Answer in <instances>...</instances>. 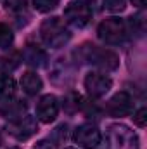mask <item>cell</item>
<instances>
[{
    "label": "cell",
    "mask_w": 147,
    "mask_h": 149,
    "mask_svg": "<svg viewBox=\"0 0 147 149\" xmlns=\"http://www.w3.org/2000/svg\"><path fill=\"white\" fill-rule=\"evenodd\" d=\"M21 64V54L19 52H10L5 56H0V71L2 73H10Z\"/></svg>",
    "instance_id": "14"
},
{
    "label": "cell",
    "mask_w": 147,
    "mask_h": 149,
    "mask_svg": "<svg viewBox=\"0 0 147 149\" xmlns=\"http://www.w3.org/2000/svg\"><path fill=\"white\" fill-rule=\"evenodd\" d=\"M126 0H104V7L111 12H121L125 9Z\"/></svg>",
    "instance_id": "20"
},
{
    "label": "cell",
    "mask_w": 147,
    "mask_h": 149,
    "mask_svg": "<svg viewBox=\"0 0 147 149\" xmlns=\"http://www.w3.org/2000/svg\"><path fill=\"white\" fill-rule=\"evenodd\" d=\"M7 132L17 141H28L30 137H33L38 132L37 118L30 116V114H24L23 118L12 120V121L7 123Z\"/></svg>",
    "instance_id": "6"
},
{
    "label": "cell",
    "mask_w": 147,
    "mask_h": 149,
    "mask_svg": "<svg viewBox=\"0 0 147 149\" xmlns=\"http://www.w3.org/2000/svg\"><path fill=\"white\" fill-rule=\"evenodd\" d=\"M16 92V81L12 76L9 74H2L0 76V101H7L14 95Z\"/></svg>",
    "instance_id": "15"
},
{
    "label": "cell",
    "mask_w": 147,
    "mask_h": 149,
    "mask_svg": "<svg viewBox=\"0 0 147 149\" xmlns=\"http://www.w3.org/2000/svg\"><path fill=\"white\" fill-rule=\"evenodd\" d=\"M76 56L83 63H88V64H92V66H95V68H99L102 71H114L119 66V57L112 50L92 45V43L81 45L80 50L76 52Z\"/></svg>",
    "instance_id": "1"
},
{
    "label": "cell",
    "mask_w": 147,
    "mask_h": 149,
    "mask_svg": "<svg viewBox=\"0 0 147 149\" xmlns=\"http://www.w3.org/2000/svg\"><path fill=\"white\" fill-rule=\"evenodd\" d=\"M10 149H19V148H10Z\"/></svg>",
    "instance_id": "24"
},
{
    "label": "cell",
    "mask_w": 147,
    "mask_h": 149,
    "mask_svg": "<svg viewBox=\"0 0 147 149\" xmlns=\"http://www.w3.org/2000/svg\"><path fill=\"white\" fill-rule=\"evenodd\" d=\"M133 123L137 127H146L147 125V109L146 108H140L139 111L133 114Z\"/></svg>",
    "instance_id": "21"
},
{
    "label": "cell",
    "mask_w": 147,
    "mask_h": 149,
    "mask_svg": "<svg viewBox=\"0 0 147 149\" xmlns=\"http://www.w3.org/2000/svg\"><path fill=\"white\" fill-rule=\"evenodd\" d=\"M106 111L112 118H123L133 111V99L128 92H118L111 97L106 104Z\"/></svg>",
    "instance_id": "9"
},
{
    "label": "cell",
    "mask_w": 147,
    "mask_h": 149,
    "mask_svg": "<svg viewBox=\"0 0 147 149\" xmlns=\"http://www.w3.org/2000/svg\"><path fill=\"white\" fill-rule=\"evenodd\" d=\"M26 109H28V104L24 101H21V99H7L0 106V114L3 118H7L9 121H12V120L23 118L26 114Z\"/></svg>",
    "instance_id": "12"
},
{
    "label": "cell",
    "mask_w": 147,
    "mask_h": 149,
    "mask_svg": "<svg viewBox=\"0 0 147 149\" xmlns=\"http://www.w3.org/2000/svg\"><path fill=\"white\" fill-rule=\"evenodd\" d=\"M59 5V0H33V7L38 12H50Z\"/></svg>",
    "instance_id": "18"
},
{
    "label": "cell",
    "mask_w": 147,
    "mask_h": 149,
    "mask_svg": "<svg viewBox=\"0 0 147 149\" xmlns=\"http://www.w3.org/2000/svg\"><path fill=\"white\" fill-rule=\"evenodd\" d=\"M68 149H74V148H68Z\"/></svg>",
    "instance_id": "26"
},
{
    "label": "cell",
    "mask_w": 147,
    "mask_h": 149,
    "mask_svg": "<svg viewBox=\"0 0 147 149\" xmlns=\"http://www.w3.org/2000/svg\"><path fill=\"white\" fill-rule=\"evenodd\" d=\"M73 139H74V142L78 146H81V148L94 149L101 144L102 135H101V130L97 128V125H94V123H83V125H80V127L74 128Z\"/></svg>",
    "instance_id": "7"
},
{
    "label": "cell",
    "mask_w": 147,
    "mask_h": 149,
    "mask_svg": "<svg viewBox=\"0 0 147 149\" xmlns=\"http://www.w3.org/2000/svg\"><path fill=\"white\" fill-rule=\"evenodd\" d=\"M59 114V101L55 95L47 94L37 104V118L42 123H52Z\"/></svg>",
    "instance_id": "10"
},
{
    "label": "cell",
    "mask_w": 147,
    "mask_h": 149,
    "mask_svg": "<svg viewBox=\"0 0 147 149\" xmlns=\"http://www.w3.org/2000/svg\"><path fill=\"white\" fill-rule=\"evenodd\" d=\"M21 61H24L28 66H33V68H43V66H47L49 57L42 47L28 43L21 52Z\"/></svg>",
    "instance_id": "11"
},
{
    "label": "cell",
    "mask_w": 147,
    "mask_h": 149,
    "mask_svg": "<svg viewBox=\"0 0 147 149\" xmlns=\"http://www.w3.org/2000/svg\"><path fill=\"white\" fill-rule=\"evenodd\" d=\"M35 149H52V146L49 144V142H45V141H42V142H38L37 148Z\"/></svg>",
    "instance_id": "22"
},
{
    "label": "cell",
    "mask_w": 147,
    "mask_h": 149,
    "mask_svg": "<svg viewBox=\"0 0 147 149\" xmlns=\"http://www.w3.org/2000/svg\"><path fill=\"white\" fill-rule=\"evenodd\" d=\"M64 19L74 28H85L92 19V7L85 0H73L64 9Z\"/></svg>",
    "instance_id": "5"
},
{
    "label": "cell",
    "mask_w": 147,
    "mask_h": 149,
    "mask_svg": "<svg viewBox=\"0 0 147 149\" xmlns=\"http://www.w3.org/2000/svg\"><path fill=\"white\" fill-rule=\"evenodd\" d=\"M40 38L42 42L50 47V49H61L64 47L69 38L71 33L68 30V26L64 24V21L61 17H50V19H45L40 26Z\"/></svg>",
    "instance_id": "2"
},
{
    "label": "cell",
    "mask_w": 147,
    "mask_h": 149,
    "mask_svg": "<svg viewBox=\"0 0 147 149\" xmlns=\"http://www.w3.org/2000/svg\"><path fill=\"white\" fill-rule=\"evenodd\" d=\"M112 87V80L106 73H99V71H92L85 76V88L88 92L90 97H102L106 95Z\"/></svg>",
    "instance_id": "8"
},
{
    "label": "cell",
    "mask_w": 147,
    "mask_h": 149,
    "mask_svg": "<svg viewBox=\"0 0 147 149\" xmlns=\"http://www.w3.org/2000/svg\"><path fill=\"white\" fill-rule=\"evenodd\" d=\"M0 144H2V137H0Z\"/></svg>",
    "instance_id": "25"
},
{
    "label": "cell",
    "mask_w": 147,
    "mask_h": 149,
    "mask_svg": "<svg viewBox=\"0 0 147 149\" xmlns=\"http://www.w3.org/2000/svg\"><path fill=\"white\" fill-rule=\"evenodd\" d=\"M128 26H130V30H132L133 33L142 35V33H144V30H146V24H144V16H142V14L132 16V17L128 19Z\"/></svg>",
    "instance_id": "17"
},
{
    "label": "cell",
    "mask_w": 147,
    "mask_h": 149,
    "mask_svg": "<svg viewBox=\"0 0 147 149\" xmlns=\"http://www.w3.org/2000/svg\"><path fill=\"white\" fill-rule=\"evenodd\" d=\"M97 35L102 42H106L109 45H119L128 37V26L119 17H107L99 24Z\"/></svg>",
    "instance_id": "4"
},
{
    "label": "cell",
    "mask_w": 147,
    "mask_h": 149,
    "mask_svg": "<svg viewBox=\"0 0 147 149\" xmlns=\"http://www.w3.org/2000/svg\"><path fill=\"white\" fill-rule=\"evenodd\" d=\"M5 7L16 14L26 12V0H5Z\"/></svg>",
    "instance_id": "19"
},
{
    "label": "cell",
    "mask_w": 147,
    "mask_h": 149,
    "mask_svg": "<svg viewBox=\"0 0 147 149\" xmlns=\"http://www.w3.org/2000/svg\"><path fill=\"white\" fill-rule=\"evenodd\" d=\"M132 3L135 7H139V9H144L146 7V0H132Z\"/></svg>",
    "instance_id": "23"
},
{
    "label": "cell",
    "mask_w": 147,
    "mask_h": 149,
    "mask_svg": "<svg viewBox=\"0 0 147 149\" xmlns=\"http://www.w3.org/2000/svg\"><path fill=\"white\" fill-rule=\"evenodd\" d=\"M21 87H23V90L28 95H37L38 92L42 90L43 83H42V78L37 73L28 71V73L23 74V78H21Z\"/></svg>",
    "instance_id": "13"
},
{
    "label": "cell",
    "mask_w": 147,
    "mask_h": 149,
    "mask_svg": "<svg viewBox=\"0 0 147 149\" xmlns=\"http://www.w3.org/2000/svg\"><path fill=\"white\" fill-rule=\"evenodd\" d=\"M107 149H139V137L123 123L109 125L106 130Z\"/></svg>",
    "instance_id": "3"
},
{
    "label": "cell",
    "mask_w": 147,
    "mask_h": 149,
    "mask_svg": "<svg viewBox=\"0 0 147 149\" xmlns=\"http://www.w3.org/2000/svg\"><path fill=\"white\" fill-rule=\"evenodd\" d=\"M12 42H14L12 30L7 24L0 23V49H9L12 45Z\"/></svg>",
    "instance_id": "16"
}]
</instances>
